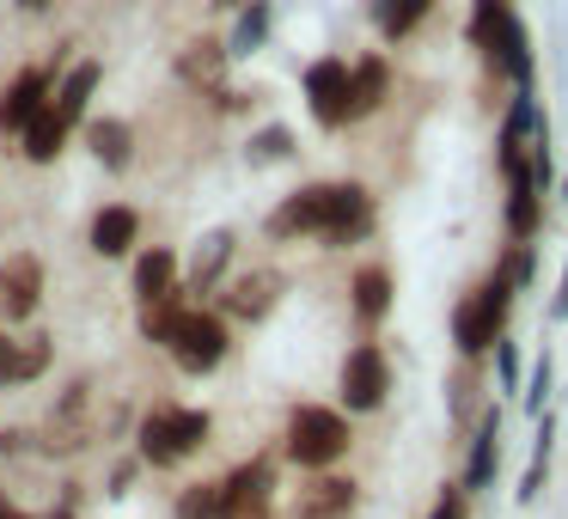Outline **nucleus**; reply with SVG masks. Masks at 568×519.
I'll list each match as a JSON object with an SVG mask.
<instances>
[{"instance_id":"obj_1","label":"nucleus","mask_w":568,"mask_h":519,"mask_svg":"<svg viewBox=\"0 0 568 519\" xmlns=\"http://www.w3.org/2000/svg\"><path fill=\"white\" fill-rule=\"evenodd\" d=\"M275 238H318V245L343 251L373 233V196L361 184H306L270 214Z\"/></svg>"},{"instance_id":"obj_2","label":"nucleus","mask_w":568,"mask_h":519,"mask_svg":"<svg viewBox=\"0 0 568 519\" xmlns=\"http://www.w3.org/2000/svg\"><path fill=\"white\" fill-rule=\"evenodd\" d=\"M531 282V245H507L495 257V269L470 287L453 306V348L465 360H477L483 348H495L507 336V318H514V294Z\"/></svg>"},{"instance_id":"obj_3","label":"nucleus","mask_w":568,"mask_h":519,"mask_svg":"<svg viewBox=\"0 0 568 519\" xmlns=\"http://www.w3.org/2000/svg\"><path fill=\"white\" fill-rule=\"evenodd\" d=\"M465 38L495 74L519 80V92L531 86V31H526V19L514 13V0H470Z\"/></svg>"},{"instance_id":"obj_4","label":"nucleus","mask_w":568,"mask_h":519,"mask_svg":"<svg viewBox=\"0 0 568 519\" xmlns=\"http://www.w3.org/2000/svg\"><path fill=\"white\" fill-rule=\"evenodd\" d=\"M343 452H348V421H343V409L300 404L294 416H287V458H294L300 470H331Z\"/></svg>"},{"instance_id":"obj_5","label":"nucleus","mask_w":568,"mask_h":519,"mask_svg":"<svg viewBox=\"0 0 568 519\" xmlns=\"http://www.w3.org/2000/svg\"><path fill=\"white\" fill-rule=\"evenodd\" d=\"M214 434V421H209V409H153L148 421H141V458L148 465H184L190 452H196L202 440Z\"/></svg>"},{"instance_id":"obj_6","label":"nucleus","mask_w":568,"mask_h":519,"mask_svg":"<svg viewBox=\"0 0 568 519\" xmlns=\"http://www.w3.org/2000/svg\"><path fill=\"white\" fill-rule=\"evenodd\" d=\"M336 391H343V409H355V416L379 409L385 397H392V360H385V348L379 343H355V348H348Z\"/></svg>"},{"instance_id":"obj_7","label":"nucleus","mask_w":568,"mask_h":519,"mask_svg":"<svg viewBox=\"0 0 568 519\" xmlns=\"http://www.w3.org/2000/svg\"><path fill=\"white\" fill-rule=\"evenodd\" d=\"M178 355V367L184 373H214L226 360V318L221 312H196L190 306L184 318H178V330H172V343H165Z\"/></svg>"},{"instance_id":"obj_8","label":"nucleus","mask_w":568,"mask_h":519,"mask_svg":"<svg viewBox=\"0 0 568 519\" xmlns=\"http://www.w3.org/2000/svg\"><path fill=\"white\" fill-rule=\"evenodd\" d=\"M306 111L318 116V129L355 123V104H348V62H343V55H324V62L306 68Z\"/></svg>"},{"instance_id":"obj_9","label":"nucleus","mask_w":568,"mask_h":519,"mask_svg":"<svg viewBox=\"0 0 568 519\" xmlns=\"http://www.w3.org/2000/svg\"><path fill=\"white\" fill-rule=\"evenodd\" d=\"M270 501H275V465L270 458H245V465L221 482V519H270Z\"/></svg>"},{"instance_id":"obj_10","label":"nucleus","mask_w":568,"mask_h":519,"mask_svg":"<svg viewBox=\"0 0 568 519\" xmlns=\"http://www.w3.org/2000/svg\"><path fill=\"white\" fill-rule=\"evenodd\" d=\"M38 299H43V263L31 251L7 257V269H0V312H7V324H26L38 312Z\"/></svg>"},{"instance_id":"obj_11","label":"nucleus","mask_w":568,"mask_h":519,"mask_svg":"<svg viewBox=\"0 0 568 519\" xmlns=\"http://www.w3.org/2000/svg\"><path fill=\"white\" fill-rule=\"evenodd\" d=\"M50 86H55V80L43 74V68H26L13 86L0 92V135H26L31 116L50 111Z\"/></svg>"},{"instance_id":"obj_12","label":"nucleus","mask_w":568,"mask_h":519,"mask_svg":"<svg viewBox=\"0 0 568 519\" xmlns=\"http://www.w3.org/2000/svg\"><path fill=\"white\" fill-rule=\"evenodd\" d=\"M282 275L275 269H251V275H239V282H226V294H221V306H226V318H245V324H257V318H270L275 312V299H282Z\"/></svg>"},{"instance_id":"obj_13","label":"nucleus","mask_w":568,"mask_h":519,"mask_svg":"<svg viewBox=\"0 0 568 519\" xmlns=\"http://www.w3.org/2000/svg\"><path fill=\"white\" fill-rule=\"evenodd\" d=\"M355 501H361V489L348 477H312L306 489L294 495V519H348L355 513Z\"/></svg>"},{"instance_id":"obj_14","label":"nucleus","mask_w":568,"mask_h":519,"mask_svg":"<svg viewBox=\"0 0 568 519\" xmlns=\"http://www.w3.org/2000/svg\"><path fill=\"white\" fill-rule=\"evenodd\" d=\"M495 465H501V409H483V421H477V440H470V458H465V495H477V489H489L495 482Z\"/></svg>"},{"instance_id":"obj_15","label":"nucleus","mask_w":568,"mask_h":519,"mask_svg":"<svg viewBox=\"0 0 568 519\" xmlns=\"http://www.w3.org/2000/svg\"><path fill=\"white\" fill-rule=\"evenodd\" d=\"M226 43H214V38H196V43H184L178 50V80L184 86H209V92H221V74H226Z\"/></svg>"},{"instance_id":"obj_16","label":"nucleus","mask_w":568,"mask_h":519,"mask_svg":"<svg viewBox=\"0 0 568 519\" xmlns=\"http://www.w3.org/2000/svg\"><path fill=\"white\" fill-rule=\"evenodd\" d=\"M385 92H392V68H385V55H361V62H348V104H355V116H373L385 104Z\"/></svg>"},{"instance_id":"obj_17","label":"nucleus","mask_w":568,"mask_h":519,"mask_svg":"<svg viewBox=\"0 0 568 519\" xmlns=\"http://www.w3.org/2000/svg\"><path fill=\"white\" fill-rule=\"evenodd\" d=\"M550 458H556V416L544 409L538 428H531V458H526V477H519V507H531L538 489L550 482Z\"/></svg>"},{"instance_id":"obj_18","label":"nucleus","mask_w":568,"mask_h":519,"mask_svg":"<svg viewBox=\"0 0 568 519\" xmlns=\"http://www.w3.org/2000/svg\"><path fill=\"white\" fill-rule=\"evenodd\" d=\"M92 92H99V62H80V68H68V80H62V86H55V104H50V111L62 116L68 129H74L80 116H87Z\"/></svg>"},{"instance_id":"obj_19","label":"nucleus","mask_w":568,"mask_h":519,"mask_svg":"<svg viewBox=\"0 0 568 519\" xmlns=\"http://www.w3.org/2000/svg\"><path fill=\"white\" fill-rule=\"evenodd\" d=\"M135 233H141L135 208H99V221H92V251H99V257H123V251L135 245Z\"/></svg>"},{"instance_id":"obj_20","label":"nucleus","mask_w":568,"mask_h":519,"mask_svg":"<svg viewBox=\"0 0 568 519\" xmlns=\"http://www.w3.org/2000/svg\"><path fill=\"white\" fill-rule=\"evenodd\" d=\"M178 287V257L172 251H141V263H135V294H141V306H153V299H165Z\"/></svg>"},{"instance_id":"obj_21","label":"nucleus","mask_w":568,"mask_h":519,"mask_svg":"<svg viewBox=\"0 0 568 519\" xmlns=\"http://www.w3.org/2000/svg\"><path fill=\"white\" fill-rule=\"evenodd\" d=\"M226 263H233V233H209L196 245V257H190V294H209Z\"/></svg>"},{"instance_id":"obj_22","label":"nucleus","mask_w":568,"mask_h":519,"mask_svg":"<svg viewBox=\"0 0 568 519\" xmlns=\"http://www.w3.org/2000/svg\"><path fill=\"white\" fill-rule=\"evenodd\" d=\"M87 147L99 153L104 172H123V165H129V123H116V116H99V123H87Z\"/></svg>"},{"instance_id":"obj_23","label":"nucleus","mask_w":568,"mask_h":519,"mask_svg":"<svg viewBox=\"0 0 568 519\" xmlns=\"http://www.w3.org/2000/svg\"><path fill=\"white\" fill-rule=\"evenodd\" d=\"M355 312L367 324H379L385 312H392V269H379V263H367V269L355 275Z\"/></svg>"},{"instance_id":"obj_24","label":"nucleus","mask_w":568,"mask_h":519,"mask_svg":"<svg viewBox=\"0 0 568 519\" xmlns=\"http://www.w3.org/2000/svg\"><path fill=\"white\" fill-rule=\"evenodd\" d=\"M184 294L190 287H172V294L165 299H153V306H141V336H148V343H172V330H178V318H184Z\"/></svg>"},{"instance_id":"obj_25","label":"nucleus","mask_w":568,"mask_h":519,"mask_svg":"<svg viewBox=\"0 0 568 519\" xmlns=\"http://www.w3.org/2000/svg\"><path fill=\"white\" fill-rule=\"evenodd\" d=\"M62 141H68V123L55 111H38L26 123V160H38V165H50L55 153H62Z\"/></svg>"},{"instance_id":"obj_26","label":"nucleus","mask_w":568,"mask_h":519,"mask_svg":"<svg viewBox=\"0 0 568 519\" xmlns=\"http://www.w3.org/2000/svg\"><path fill=\"white\" fill-rule=\"evenodd\" d=\"M270 0H251L245 13H239V26H233V38H226V55H257L263 50V38H270Z\"/></svg>"},{"instance_id":"obj_27","label":"nucleus","mask_w":568,"mask_h":519,"mask_svg":"<svg viewBox=\"0 0 568 519\" xmlns=\"http://www.w3.org/2000/svg\"><path fill=\"white\" fill-rule=\"evenodd\" d=\"M428 7L434 0H385V13H379V31H385V43H404L409 31L428 19Z\"/></svg>"},{"instance_id":"obj_28","label":"nucleus","mask_w":568,"mask_h":519,"mask_svg":"<svg viewBox=\"0 0 568 519\" xmlns=\"http://www.w3.org/2000/svg\"><path fill=\"white\" fill-rule=\"evenodd\" d=\"M550 379H556V360H550V355H538V360H531V379H526V391H519V409H526L531 421H538L544 409H550Z\"/></svg>"},{"instance_id":"obj_29","label":"nucleus","mask_w":568,"mask_h":519,"mask_svg":"<svg viewBox=\"0 0 568 519\" xmlns=\"http://www.w3.org/2000/svg\"><path fill=\"white\" fill-rule=\"evenodd\" d=\"M245 153H251V165H282V160H294V135H287L282 123H275V129H257Z\"/></svg>"},{"instance_id":"obj_30","label":"nucleus","mask_w":568,"mask_h":519,"mask_svg":"<svg viewBox=\"0 0 568 519\" xmlns=\"http://www.w3.org/2000/svg\"><path fill=\"white\" fill-rule=\"evenodd\" d=\"M178 519H221V482H190L178 495Z\"/></svg>"},{"instance_id":"obj_31","label":"nucleus","mask_w":568,"mask_h":519,"mask_svg":"<svg viewBox=\"0 0 568 519\" xmlns=\"http://www.w3.org/2000/svg\"><path fill=\"white\" fill-rule=\"evenodd\" d=\"M495 385H501V397H519V343L514 336L495 343Z\"/></svg>"},{"instance_id":"obj_32","label":"nucleus","mask_w":568,"mask_h":519,"mask_svg":"<svg viewBox=\"0 0 568 519\" xmlns=\"http://www.w3.org/2000/svg\"><path fill=\"white\" fill-rule=\"evenodd\" d=\"M43 367H50V336H19V385L43 379Z\"/></svg>"},{"instance_id":"obj_33","label":"nucleus","mask_w":568,"mask_h":519,"mask_svg":"<svg viewBox=\"0 0 568 519\" xmlns=\"http://www.w3.org/2000/svg\"><path fill=\"white\" fill-rule=\"evenodd\" d=\"M428 519H470V495H465V482H446Z\"/></svg>"},{"instance_id":"obj_34","label":"nucleus","mask_w":568,"mask_h":519,"mask_svg":"<svg viewBox=\"0 0 568 519\" xmlns=\"http://www.w3.org/2000/svg\"><path fill=\"white\" fill-rule=\"evenodd\" d=\"M7 385H19V336L0 330V391H7Z\"/></svg>"},{"instance_id":"obj_35","label":"nucleus","mask_w":568,"mask_h":519,"mask_svg":"<svg viewBox=\"0 0 568 519\" xmlns=\"http://www.w3.org/2000/svg\"><path fill=\"white\" fill-rule=\"evenodd\" d=\"M26 440H31L26 428H7V434H0V452H26Z\"/></svg>"},{"instance_id":"obj_36","label":"nucleus","mask_w":568,"mask_h":519,"mask_svg":"<svg viewBox=\"0 0 568 519\" xmlns=\"http://www.w3.org/2000/svg\"><path fill=\"white\" fill-rule=\"evenodd\" d=\"M550 318H568V269H562V282H556V299H550Z\"/></svg>"},{"instance_id":"obj_37","label":"nucleus","mask_w":568,"mask_h":519,"mask_svg":"<svg viewBox=\"0 0 568 519\" xmlns=\"http://www.w3.org/2000/svg\"><path fill=\"white\" fill-rule=\"evenodd\" d=\"M19 7H26V13H43V7H50V0H19Z\"/></svg>"},{"instance_id":"obj_38","label":"nucleus","mask_w":568,"mask_h":519,"mask_svg":"<svg viewBox=\"0 0 568 519\" xmlns=\"http://www.w3.org/2000/svg\"><path fill=\"white\" fill-rule=\"evenodd\" d=\"M0 519H31V513H19V507H7V513H0Z\"/></svg>"},{"instance_id":"obj_39","label":"nucleus","mask_w":568,"mask_h":519,"mask_svg":"<svg viewBox=\"0 0 568 519\" xmlns=\"http://www.w3.org/2000/svg\"><path fill=\"white\" fill-rule=\"evenodd\" d=\"M562 202H568V177H562Z\"/></svg>"},{"instance_id":"obj_40","label":"nucleus","mask_w":568,"mask_h":519,"mask_svg":"<svg viewBox=\"0 0 568 519\" xmlns=\"http://www.w3.org/2000/svg\"><path fill=\"white\" fill-rule=\"evenodd\" d=\"M0 513H7V495H0Z\"/></svg>"}]
</instances>
